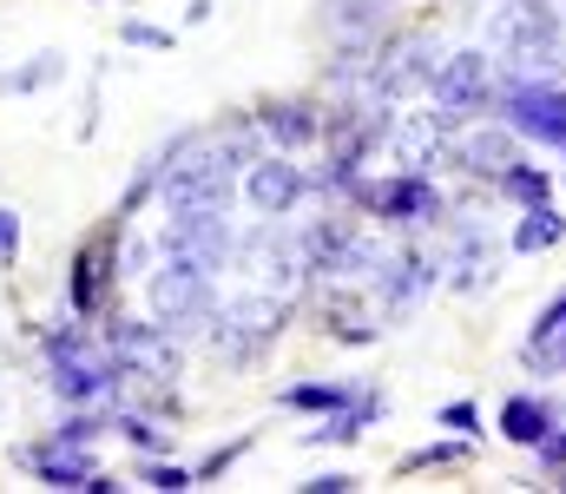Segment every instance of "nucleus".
Masks as SVG:
<instances>
[{"label": "nucleus", "instance_id": "nucleus-1", "mask_svg": "<svg viewBox=\"0 0 566 494\" xmlns=\"http://www.w3.org/2000/svg\"><path fill=\"white\" fill-rule=\"evenodd\" d=\"M494 53L521 80H566V13L554 0H501Z\"/></svg>", "mask_w": 566, "mask_h": 494}, {"label": "nucleus", "instance_id": "nucleus-2", "mask_svg": "<svg viewBox=\"0 0 566 494\" xmlns=\"http://www.w3.org/2000/svg\"><path fill=\"white\" fill-rule=\"evenodd\" d=\"M494 66H501V60H494V53H481V46L441 53L428 99H434V119H441L448 133H461V126H474V119H488V113H494V99H501Z\"/></svg>", "mask_w": 566, "mask_h": 494}, {"label": "nucleus", "instance_id": "nucleus-3", "mask_svg": "<svg viewBox=\"0 0 566 494\" xmlns=\"http://www.w3.org/2000/svg\"><path fill=\"white\" fill-rule=\"evenodd\" d=\"M494 113H501L521 139H534V146H547V153H566V80H521V73H501Z\"/></svg>", "mask_w": 566, "mask_h": 494}, {"label": "nucleus", "instance_id": "nucleus-4", "mask_svg": "<svg viewBox=\"0 0 566 494\" xmlns=\"http://www.w3.org/2000/svg\"><path fill=\"white\" fill-rule=\"evenodd\" d=\"M211 271L205 264H191V257H178V251H165L158 257V271H151V284H145V297H151V317L171 329H198L211 324Z\"/></svg>", "mask_w": 566, "mask_h": 494}, {"label": "nucleus", "instance_id": "nucleus-5", "mask_svg": "<svg viewBox=\"0 0 566 494\" xmlns=\"http://www.w3.org/2000/svg\"><path fill=\"white\" fill-rule=\"evenodd\" d=\"M283 311H290V297H271V291L218 304L211 311V349L231 356V362H251L258 349H271V336L283 329Z\"/></svg>", "mask_w": 566, "mask_h": 494}, {"label": "nucleus", "instance_id": "nucleus-6", "mask_svg": "<svg viewBox=\"0 0 566 494\" xmlns=\"http://www.w3.org/2000/svg\"><path fill=\"white\" fill-rule=\"evenodd\" d=\"M356 204L376 211L382 224H402V231H422V224H441L448 218V198L434 191V178L428 171H409V165L389 171V178H376V185H363Z\"/></svg>", "mask_w": 566, "mask_h": 494}, {"label": "nucleus", "instance_id": "nucleus-7", "mask_svg": "<svg viewBox=\"0 0 566 494\" xmlns=\"http://www.w3.org/2000/svg\"><path fill=\"white\" fill-rule=\"evenodd\" d=\"M434 66H441V53H434L428 33H396V40H382L376 60H369V93H376V99L428 93V86H434Z\"/></svg>", "mask_w": 566, "mask_h": 494}, {"label": "nucleus", "instance_id": "nucleus-8", "mask_svg": "<svg viewBox=\"0 0 566 494\" xmlns=\"http://www.w3.org/2000/svg\"><path fill=\"white\" fill-rule=\"evenodd\" d=\"M238 191L264 211V218H290L316 185H310V171L303 165H290L283 153H258V159L244 165V178H238Z\"/></svg>", "mask_w": 566, "mask_h": 494}, {"label": "nucleus", "instance_id": "nucleus-9", "mask_svg": "<svg viewBox=\"0 0 566 494\" xmlns=\"http://www.w3.org/2000/svg\"><path fill=\"white\" fill-rule=\"evenodd\" d=\"M514 159H521V133H514L501 113H494V119H474L461 139H448V165L468 171V178H488V185H494Z\"/></svg>", "mask_w": 566, "mask_h": 494}, {"label": "nucleus", "instance_id": "nucleus-10", "mask_svg": "<svg viewBox=\"0 0 566 494\" xmlns=\"http://www.w3.org/2000/svg\"><path fill=\"white\" fill-rule=\"evenodd\" d=\"M113 264H119V218L106 231H93L73 257V317H99L106 311V284H113Z\"/></svg>", "mask_w": 566, "mask_h": 494}, {"label": "nucleus", "instance_id": "nucleus-11", "mask_svg": "<svg viewBox=\"0 0 566 494\" xmlns=\"http://www.w3.org/2000/svg\"><path fill=\"white\" fill-rule=\"evenodd\" d=\"M434 284H441V264L422 257V251H396V257L369 277V291H382V304H389V311H416Z\"/></svg>", "mask_w": 566, "mask_h": 494}, {"label": "nucleus", "instance_id": "nucleus-12", "mask_svg": "<svg viewBox=\"0 0 566 494\" xmlns=\"http://www.w3.org/2000/svg\"><path fill=\"white\" fill-rule=\"evenodd\" d=\"M566 422V409L560 402H547V396H534V389H514L507 402H501V416H494V429L514 442V449H534L547 429H560Z\"/></svg>", "mask_w": 566, "mask_h": 494}, {"label": "nucleus", "instance_id": "nucleus-13", "mask_svg": "<svg viewBox=\"0 0 566 494\" xmlns=\"http://www.w3.org/2000/svg\"><path fill=\"white\" fill-rule=\"evenodd\" d=\"M251 119H258L264 146H283V153H296V146L323 139V119H316V106H303V99H271V106H258Z\"/></svg>", "mask_w": 566, "mask_h": 494}, {"label": "nucleus", "instance_id": "nucleus-14", "mask_svg": "<svg viewBox=\"0 0 566 494\" xmlns=\"http://www.w3.org/2000/svg\"><path fill=\"white\" fill-rule=\"evenodd\" d=\"M382 416H389V396H382V389H363L349 409H336V416H323L316 429H303V442H310V449H323V442H356V435H363L369 422H382Z\"/></svg>", "mask_w": 566, "mask_h": 494}, {"label": "nucleus", "instance_id": "nucleus-15", "mask_svg": "<svg viewBox=\"0 0 566 494\" xmlns=\"http://www.w3.org/2000/svg\"><path fill=\"white\" fill-rule=\"evenodd\" d=\"M560 238H566V211L547 198V204H521V224H514L507 251H514V257H541V251H554Z\"/></svg>", "mask_w": 566, "mask_h": 494}, {"label": "nucleus", "instance_id": "nucleus-16", "mask_svg": "<svg viewBox=\"0 0 566 494\" xmlns=\"http://www.w3.org/2000/svg\"><path fill=\"white\" fill-rule=\"evenodd\" d=\"M441 271H454V277H448L454 291H474V284H488V277H494V244H488V231H474V224H454V257H448Z\"/></svg>", "mask_w": 566, "mask_h": 494}, {"label": "nucleus", "instance_id": "nucleus-17", "mask_svg": "<svg viewBox=\"0 0 566 494\" xmlns=\"http://www.w3.org/2000/svg\"><path fill=\"white\" fill-rule=\"evenodd\" d=\"M27 469H33L46 488H86L93 455H86V449H66V442H46V449H27Z\"/></svg>", "mask_w": 566, "mask_h": 494}, {"label": "nucleus", "instance_id": "nucleus-18", "mask_svg": "<svg viewBox=\"0 0 566 494\" xmlns=\"http://www.w3.org/2000/svg\"><path fill=\"white\" fill-rule=\"evenodd\" d=\"M363 389L356 382H290L283 389V409H296V416H336V409H349Z\"/></svg>", "mask_w": 566, "mask_h": 494}, {"label": "nucleus", "instance_id": "nucleus-19", "mask_svg": "<svg viewBox=\"0 0 566 494\" xmlns=\"http://www.w3.org/2000/svg\"><path fill=\"white\" fill-rule=\"evenodd\" d=\"M494 191L514 198V204H547V198H554V171L534 165V159H514L501 178H494Z\"/></svg>", "mask_w": 566, "mask_h": 494}, {"label": "nucleus", "instance_id": "nucleus-20", "mask_svg": "<svg viewBox=\"0 0 566 494\" xmlns=\"http://www.w3.org/2000/svg\"><path fill=\"white\" fill-rule=\"evenodd\" d=\"M113 429H119L133 449H145V455H158V449H165V429H158L145 409H133V402H119V409H113Z\"/></svg>", "mask_w": 566, "mask_h": 494}, {"label": "nucleus", "instance_id": "nucleus-21", "mask_svg": "<svg viewBox=\"0 0 566 494\" xmlns=\"http://www.w3.org/2000/svg\"><path fill=\"white\" fill-rule=\"evenodd\" d=\"M329 20H336L343 33H356V40H376V33H382V7H376V0H336Z\"/></svg>", "mask_w": 566, "mask_h": 494}, {"label": "nucleus", "instance_id": "nucleus-22", "mask_svg": "<svg viewBox=\"0 0 566 494\" xmlns=\"http://www.w3.org/2000/svg\"><path fill=\"white\" fill-rule=\"evenodd\" d=\"M454 462H468V435L428 442V449H416V455H402V475H416V469H454Z\"/></svg>", "mask_w": 566, "mask_h": 494}, {"label": "nucleus", "instance_id": "nucleus-23", "mask_svg": "<svg viewBox=\"0 0 566 494\" xmlns=\"http://www.w3.org/2000/svg\"><path fill=\"white\" fill-rule=\"evenodd\" d=\"M434 422H441V429H454V435H468V442H481V402H468V396L441 402V409H434Z\"/></svg>", "mask_w": 566, "mask_h": 494}, {"label": "nucleus", "instance_id": "nucleus-24", "mask_svg": "<svg viewBox=\"0 0 566 494\" xmlns=\"http://www.w3.org/2000/svg\"><path fill=\"white\" fill-rule=\"evenodd\" d=\"M139 482H145V488H158V494H185V488H198V475H191V469H178V462H151Z\"/></svg>", "mask_w": 566, "mask_h": 494}, {"label": "nucleus", "instance_id": "nucleus-25", "mask_svg": "<svg viewBox=\"0 0 566 494\" xmlns=\"http://www.w3.org/2000/svg\"><path fill=\"white\" fill-rule=\"evenodd\" d=\"M534 462H541V475H554V482L566 475V422H560V429H547V435L534 442Z\"/></svg>", "mask_w": 566, "mask_h": 494}, {"label": "nucleus", "instance_id": "nucleus-26", "mask_svg": "<svg viewBox=\"0 0 566 494\" xmlns=\"http://www.w3.org/2000/svg\"><path fill=\"white\" fill-rule=\"evenodd\" d=\"M99 429H113V422H99V416H66V422L53 429V442H66V449H86Z\"/></svg>", "mask_w": 566, "mask_h": 494}, {"label": "nucleus", "instance_id": "nucleus-27", "mask_svg": "<svg viewBox=\"0 0 566 494\" xmlns=\"http://www.w3.org/2000/svg\"><path fill=\"white\" fill-rule=\"evenodd\" d=\"M126 46H151V53H165V46H171V33H165V27H151V20H126Z\"/></svg>", "mask_w": 566, "mask_h": 494}, {"label": "nucleus", "instance_id": "nucleus-28", "mask_svg": "<svg viewBox=\"0 0 566 494\" xmlns=\"http://www.w3.org/2000/svg\"><path fill=\"white\" fill-rule=\"evenodd\" d=\"M53 73H60V60H53V53H40V60H33L27 73H13L7 86H13V93H27V86H40V80H53Z\"/></svg>", "mask_w": 566, "mask_h": 494}, {"label": "nucleus", "instance_id": "nucleus-29", "mask_svg": "<svg viewBox=\"0 0 566 494\" xmlns=\"http://www.w3.org/2000/svg\"><path fill=\"white\" fill-rule=\"evenodd\" d=\"M244 449H251V442H231V449H218V455H211V462L198 469V482H218V475H224V469H231V462H238Z\"/></svg>", "mask_w": 566, "mask_h": 494}, {"label": "nucleus", "instance_id": "nucleus-30", "mask_svg": "<svg viewBox=\"0 0 566 494\" xmlns=\"http://www.w3.org/2000/svg\"><path fill=\"white\" fill-rule=\"evenodd\" d=\"M13 251H20V218H13V211H0V271L13 264Z\"/></svg>", "mask_w": 566, "mask_h": 494}, {"label": "nucleus", "instance_id": "nucleus-31", "mask_svg": "<svg viewBox=\"0 0 566 494\" xmlns=\"http://www.w3.org/2000/svg\"><path fill=\"white\" fill-rule=\"evenodd\" d=\"M349 488H356V475H343V469H329V475L303 482V494H349Z\"/></svg>", "mask_w": 566, "mask_h": 494}, {"label": "nucleus", "instance_id": "nucleus-32", "mask_svg": "<svg viewBox=\"0 0 566 494\" xmlns=\"http://www.w3.org/2000/svg\"><path fill=\"white\" fill-rule=\"evenodd\" d=\"M560 362H566V329H560Z\"/></svg>", "mask_w": 566, "mask_h": 494}, {"label": "nucleus", "instance_id": "nucleus-33", "mask_svg": "<svg viewBox=\"0 0 566 494\" xmlns=\"http://www.w3.org/2000/svg\"><path fill=\"white\" fill-rule=\"evenodd\" d=\"M560 488H566V475H560Z\"/></svg>", "mask_w": 566, "mask_h": 494}]
</instances>
